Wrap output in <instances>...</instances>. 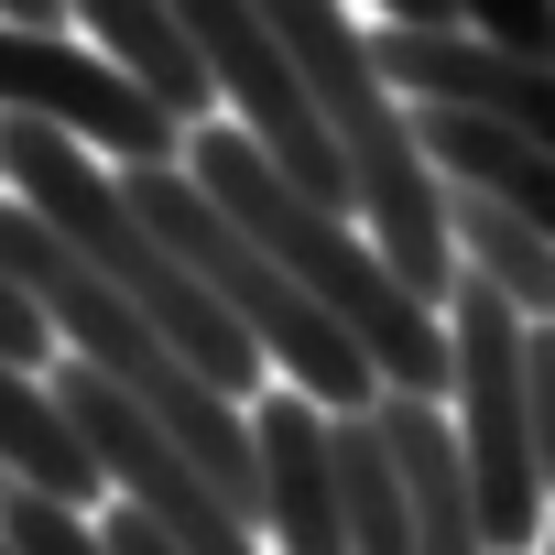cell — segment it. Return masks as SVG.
Wrapping results in <instances>:
<instances>
[{"label": "cell", "instance_id": "1", "mask_svg": "<svg viewBox=\"0 0 555 555\" xmlns=\"http://www.w3.org/2000/svg\"><path fill=\"white\" fill-rule=\"evenodd\" d=\"M175 164L196 175V196H207L218 218H240V229L306 284V306L371 360L382 392H425V403H447V317H436L403 272L360 240V218H338V207H317L306 185H284L229 120H196Z\"/></svg>", "mask_w": 555, "mask_h": 555}, {"label": "cell", "instance_id": "13", "mask_svg": "<svg viewBox=\"0 0 555 555\" xmlns=\"http://www.w3.org/2000/svg\"><path fill=\"white\" fill-rule=\"evenodd\" d=\"M55 12H77L88 34H99V55L164 109V120H207V77H196V55L175 44V23H164V0H55Z\"/></svg>", "mask_w": 555, "mask_h": 555}, {"label": "cell", "instance_id": "16", "mask_svg": "<svg viewBox=\"0 0 555 555\" xmlns=\"http://www.w3.org/2000/svg\"><path fill=\"white\" fill-rule=\"evenodd\" d=\"M88 522H99V555H175V544H164V533H153L131 501H99Z\"/></svg>", "mask_w": 555, "mask_h": 555}, {"label": "cell", "instance_id": "2", "mask_svg": "<svg viewBox=\"0 0 555 555\" xmlns=\"http://www.w3.org/2000/svg\"><path fill=\"white\" fill-rule=\"evenodd\" d=\"M0 284H12L34 317H44V338H66L55 360H77V371H99L131 414H153L185 457H196V479L261 533V457H250V403H229V392H207L175 349H164V327H142V306H120L99 272L34 218V207H12L0 196Z\"/></svg>", "mask_w": 555, "mask_h": 555}, {"label": "cell", "instance_id": "18", "mask_svg": "<svg viewBox=\"0 0 555 555\" xmlns=\"http://www.w3.org/2000/svg\"><path fill=\"white\" fill-rule=\"evenodd\" d=\"M544 555H555V501H544Z\"/></svg>", "mask_w": 555, "mask_h": 555}, {"label": "cell", "instance_id": "19", "mask_svg": "<svg viewBox=\"0 0 555 555\" xmlns=\"http://www.w3.org/2000/svg\"><path fill=\"white\" fill-rule=\"evenodd\" d=\"M0 555H12V544H0Z\"/></svg>", "mask_w": 555, "mask_h": 555}, {"label": "cell", "instance_id": "17", "mask_svg": "<svg viewBox=\"0 0 555 555\" xmlns=\"http://www.w3.org/2000/svg\"><path fill=\"white\" fill-rule=\"evenodd\" d=\"M382 23H447V0H382ZM457 34V23H447Z\"/></svg>", "mask_w": 555, "mask_h": 555}, {"label": "cell", "instance_id": "14", "mask_svg": "<svg viewBox=\"0 0 555 555\" xmlns=\"http://www.w3.org/2000/svg\"><path fill=\"white\" fill-rule=\"evenodd\" d=\"M447 23L479 34V44H501V55L555 66V0H447Z\"/></svg>", "mask_w": 555, "mask_h": 555}, {"label": "cell", "instance_id": "10", "mask_svg": "<svg viewBox=\"0 0 555 555\" xmlns=\"http://www.w3.org/2000/svg\"><path fill=\"white\" fill-rule=\"evenodd\" d=\"M250 457H261V522L284 533V555H349L338 468H327V414L306 392H261L250 403Z\"/></svg>", "mask_w": 555, "mask_h": 555}, {"label": "cell", "instance_id": "15", "mask_svg": "<svg viewBox=\"0 0 555 555\" xmlns=\"http://www.w3.org/2000/svg\"><path fill=\"white\" fill-rule=\"evenodd\" d=\"M522 425H533V468L555 490V327H522Z\"/></svg>", "mask_w": 555, "mask_h": 555}, {"label": "cell", "instance_id": "11", "mask_svg": "<svg viewBox=\"0 0 555 555\" xmlns=\"http://www.w3.org/2000/svg\"><path fill=\"white\" fill-rule=\"evenodd\" d=\"M414 142H425V164H436L447 185H468V196H490L501 218H522V229L555 240V153H544V142L490 131V120H468V109H414Z\"/></svg>", "mask_w": 555, "mask_h": 555}, {"label": "cell", "instance_id": "5", "mask_svg": "<svg viewBox=\"0 0 555 555\" xmlns=\"http://www.w3.org/2000/svg\"><path fill=\"white\" fill-rule=\"evenodd\" d=\"M120 196L142 207V229L196 272V295L261 349V371H284V392H306L317 414H371V360L306 306V284H295V272L284 261H272L240 218H218L207 196H196V175L185 164H142V175H120Z\"/></svg>", "mask_w": 555, "mask_h": 555}, {"label": "cell", "instance_id": "8", "mask_svg": "<svg viewBox=\"0 0 555 555\" xmlns=\"http://www.w3.org/2000/svg\"><path fill=\"white\" fill-rule=\"evenodd\" d=\"M360 44H371V66H382L392 99H414V109H468V120L522 131V142L555 153V66L501 55V44L447 34V23H382V34H360Z\"/></svg>", "mask_w": 555, "mask_h": 555}, {"label": "cell", "instance_id": "7", "mask_svg": "<svg viewBox=\"0 0 555 555\" xmlns=\"http://www.w3.org/2000/svg\"><path fill=\"white\" fill-rule=\"evenodd\" d=\"M0 120H44L66 142H109L131 175L185 153V120H164L99 44H55L34 23H0Z\"/></svg>", "mask_w": 555, "mask_h": 555}, {"label": "cell", "instance_id": "9", "mask_svg": "<svg viewBox=\"0 0 555 555\" xmlns=\"http://www.w3.org/2000/svg\"><path fill=\"white\" fill-rule=\"evenodd\" d=\"M360 425H371V447H382V468H392V501H403L414 555H490V544H479V501H468L447 403H425V392H371Z\"/></svg>", "mask_w": 555, "mask_h": 555}, {"label": "cell", "instance_id": "6", "mask_svg": "<svg viewBox=\"0 0 555 555\" xmlns=\"http://www.w3.org/2000/svg\"><path fill=\"white\" fill-rule=\"evenodd\" d=\"M447 425H457V468L479 501V544L490 555H533L544 533V468H533V425H522V317L490 284H447Z\"/></svg>", "mask_w": 555, "mask_h": 555}, {"label": "cell", "instance_id": "12", "mask_svg": "<svg viewBox=\"0 0 555 555\" xmlns=\"http://www.w3.org/2000/svg\"><path fill=\"white\" fill-rule=\"evenodd\" d=\"M436 196H447V250H457V272L490 284L522 327H555V240L522 229V218H501L490 196H468V185H447V175H436Z\"/></svg>", "mask_w": 555, "mask_h": 555}, {"label": "cell", "instance_id": "4", "mask_svg": "<svg viewBox=\"0 0 555 555\" xmlns=\"http://www.w3.org/2000/svg\"><path fill=\"white\" fill-rule=\"evenodd\" d=\"M0 175H12L23 196L12 207H34L99 284L120 295V306H142V327H164V349L207 382V392H229V403H250L261 392V349L196 295V272L142 229V207L120 196V175H99L66 131H44V120H0Z\"/></svg>", "mask_w": 555, "mask_h": 555}, {"label": "cell", "instance_id": "3", "mask_svg": "<svg viewBox=\"0 0 555 555\" xmlns=\"http://www.w3.org/2000/svg\"><path fill=\"white\" fill-rule=\"evenodd\" d=\"M261 23H272V44H284V66H295V88H306V109H317V131H327L338 175H349L360 240L403 272L425 306H447V284H457L447 196H436V164L414 142V109L382 88L360 23L338 12V0H261Z\"/></svg>", "mask_w": 555, "mask_h": 555}]
</instances>
